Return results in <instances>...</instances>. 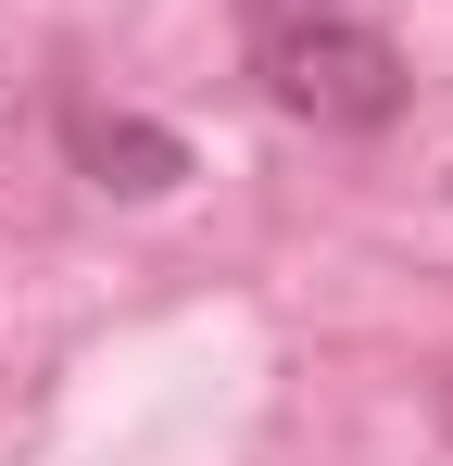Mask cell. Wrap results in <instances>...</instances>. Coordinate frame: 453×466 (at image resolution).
<instances>
[{"label":"cell","instance_id":"cell-1","mask_svg":"<svg viewBox=\"0 0 453 466\" xmlns=\"http://www.w3.org/2000/svg\"><path fill=\"white\" fill-rule=\"evenodd\" d=\"M226 25H239V76L265 88V114L315 139H390L416 101V64L366 0H226Z\"/></svg>","mask_w":453,"mask_h":466},{"label":"cell","instance_id":"cell-2","mask_svg":"<svg viewBox=\"0 0 453 466\" xmlns=\"http://www.w3.org/2000/svg\"><path fill=\"white\" fill-rule=\"evenodd\" d=\"M51 139H64V164L101 189V202H164V189H189V139H176L164 114H126V101L64 88V101H51Z\"/></svg>","mask_w":453,"mask_h":466}]
</instances>
